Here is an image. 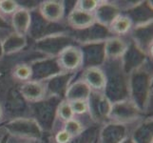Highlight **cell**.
I'll return each instance as SVG.
<instances>
[{"label":"cell","mask_w":153,"mask_h":143,"mask_svg":"<svg viewBox=\"0 0 153 143\" xmlns=\"http://www.w3.org/2000/svg\"><path fill=\"white\" fill-rule=\"evenodd\" d=\"M128 136V128L126 124L109 123L100 131L98 143H122Z\"/></svg>","instance_id":"30bf717a"},{"label":"cell","mask_w":153,"mask_h":143,"mask_svg":"<svg viewBox=\"0 0 153 143\" xmlns=\"http://www.w3.org/2000/svg\"><path fill=\"white\" fill-rule=\"evenodd\" d=\"M82 80L92 92L104 93L107 85V75L100 67H88L83 73Z\"/></svg>","instance_id":"4fadbf2b"},{"label":"cell","mask_w":153,"mask_h":143,"mask_svg":"<svg viewBox=\"0 0 153 143\" xmlns=\"http://www.w3.org/2000/svg\"><path fill=\"white\" fill-rule=\"evenodd\" d=\"M93 13L96 22L108 29L111 23L121 14V9L116 4L103 1L99 2L98 7Z\"/></svg>","instance_id":"8fae6325"},{"label":"cell","mask_w":153,"mask_h":143,"mask_svg":"<svg viewBox=\"0 0 153 143\" xmlns=\"http://www.w3.org/2000/svg\"><path fill=\"white\" fill-rule=\"evenodd\" d=\"M128 44L118 37V36H110L104 42V52L105 60H120L128 49Z\"/></svg>","instance_id":"2e32d148"},{"label":"cell","mask_w":153,"mask_h":143,"mask_svg":"<svg viewBox=\"0 0 153 143\" xmlns=\"http://www.w3.org/2000/svg\"><path fill=\"white\" fill-rule=\"evenodd\" d=\"M56 115L61 121H64V122L72 119L74 114L72 112L70 102H68L67 100H61L56 110Z\"/></svg>","instance_id":"603a6c76"},{"label":"cell","mask_w":153,"mask_h":143,"mask_svg":"<svg viewBox=\"0 0 153 143\" xmlns=\"http://www.w3.org/2000/svg\"><path fill=\"white\" fill-rule=\"evenodd\" d=\"M132 37L133 43L142 52L152 56V20L135 25L132 31Z\"/></svg>","instance_id":"9c48e42d"},{"label":"cell","mask_w":153,"mask_h":143,"mask_svg":"<svg viewBox=\"0 0 153 143\" xmlns=\"http://www.w3.org/2000/svg\"><path fill=\"white\" fill-rule=\"evenodd\" d=\"M68 25L77 31H84L96 23L94 13H87L77 8L71 10L68 15Z\"/></svg>","instance_id":"9a60e30c"},{"label":"cell","mask_w":153,"mask_h":143,"mask_svg":"<svg viewBox=\"0 0 153 143\" xmlns=\"http://www.w3.org/2000/svg\"><path fill=\"white\" fill-rule=\"evenodd\" d=\"M91 94V90L85 82L83 80H77L68 87L65 94V100H67L68 102H72L75 100L88 101Z\"/></svg>","instance_id":"ac0fdd59"},{"label":"cell","mask_w":153,"mask_h":143,"mask_svg":"<svg viewBox=\"0 0 153 143\" xmlns=\"http://www.w3.org/2000/svg\"><path fill=\"white\" fill-rule=\"evenodd\" d=\"M2 115H3V109L1 107V104H0V119L2 118Z\"/></svg>","instance_id":"1f68e13d"},{"label":"cell","mask_w":153,"mask_h":143,"mask_svg":"<svg viewBox=\"0 0 153 143\" xmlns=\"http://www.w3.org/2000/svg\"><path fill=\"white\" fill-rule=\"evenodd\" d=\"M70 104L74 115H84L88 112V105L86 100H75Z\"/></svg>","instance_id":"4316f807"},{"label":"cell","mask_w":153,"mask_h":143,"mask_svg":"<svg viewBox=\"0 0 153 143\" xmlns=\"http://www.w3.org/2000/svg\"><path fill=\"white\" fill-rule=\"evenodd\" d=\"M100 1L96 0H82V1H78L75 5V8L84 10V12L93 13L97 9Z\"/></svg>","instance_id":"d4e9b609"},{"label":"cell","mask_w":153,"mask_h":143,"mask_svg":"<svg viewBox=\"0 0 153 143\" xmlns=\"http://www.w3.org/2000/svg\"><path fill=\"white\" fill-rule=\"evenodd\" d=\"M40 140L37 139H23V141L21 143H40Z\"/></svg>","instance_id":"f546056e"},{"label":"cell","mask_w":153,"mask_h":143,"mask_svg":"<svg viewBox=\"0 0 153 143\" xmlns=\"http://www.w3.org/2000/svg\"><path fill=\"white\" fill-rule=\"evenodd\" d=\"M61 70L65 73H74L83 66V52L81 48L68 46L56 56Z\"/></svg>","instance_id":"52a82bcc"},{"label":"cell","mask_w":153,"mask_h":143,"mask_svg":"<svg viewBox=\"0 0 153 143\" xmlns=\"http://www.w3.org/2000/svg\"><path fill=\"white\" fill-rule=\"evenodd\" d=\"M30 10L25 7H19L13 13L12 16V27L14 31L13 33L25 36L30 31Z\"/></svg>","instance_id":"e0dca14e"},{"label":"cell","mask_w":153,"mask_h":143,"mask_svg":"<svg viewBox=\"0 0 153 143\" xmlns=\"http://www.w3.org/2000/svg\"><path fill=\"white\" fill-rule=\"evenodd\" d=\"M143 65L132 71L128 76V95L142 112L146 110L150 98L152 73L142 69Z\"/></svg>","instance_id":"6da1fadb"},{"label":"cell","mask_w":153,"mask_h":143,"mask_svg":"<svg viewBox=\"0 0 153 143\" xmlns=\"http://www.w3.org/2000/svg\"><path fill=\"white\" fill-rule=\"evenodd\" d=\"M133 143H152V119L140 124L130 137Z\"/></svg>","instance_id":"ffe728a7"},{"label":"cell","mask_w":153,"mask_h":143,"mask_svg":"<svg viewBox=\"0 0 153 143\" xmlns=\"http://www.w3.org/2000/svg\"><path fill=\"white\" fill-rule=\"evenodd\" d=\"M63 130H65L67 133L71 136V139H72L73 137L79 136L84 131V126L79 120L72 118L71 120L67 121V122H65L64 129Z\"/></svg>","instance_id":"cb8c5ba5"},{"label":"cell","mask_w":153,"mask_h":143,"mask_svg":"<svg viewBox=\"0 0 153 143\" xmlns=\"http://www.w3.org/2000/svg\"><path fill=\"white\" fill-rule=\"evenodd\" d=\"M104 42H87L83 43L81 48L83 52V65L86 64L88 67H99L105 61V52H104Z\"/></svg>","instance_id":"ba28073f"},{"label":"cell","mask_w":153,"mask_h":143,"mask_svg":"<svg viewBox=\"0 0 153 143\" xmlns=\"http://www.w3.org/2000/svg\"><path fill=\"white\" fill-rule=\"evenodd\" d=\"M9 141H10V136L6 132H4L3 134L0 135V143H9Z\"/></svg>","instance_id":"f1b7e54d"},{"label":"cell","mask_w":153,"mask_h":143,"mask_svg":"<svg viewBox=\"0 0 153 143\" xmlns=\"http://www.w3.org/2000/svg\"><path fill=\"white\" fill-rule=\"evenodd\" d=\"M19 93L27 101L36 103L47 97V91L44 82L29 80L23 82L19 87Z\"/></svg>","instance_id":"5bb4252c"},{"label":"cell","mask_w":153,"mask_h":143,"mask_svg":"<svg viewBox=\"0 0 153 143\" xmlns=\"http://www.w3.org/2000/svg\"><path fill=\"white\" fill-rule=\"evenodd\" d=\"M3 55H4V52H3V48H2V40H1V37H0V59H1Z\"/></svg>","instance_id":"4dcf8cb0"},{"label":"cell","mask_w":153,"mask_h":143,"mask_svg":"<svg viewBox=\"0 0 153 143\" xmlns=\"http://www.w3.org/2000/svg\"><path fill=\"white\" fill-rule=\"evenodd\" d=\"M142 111L130 99H124L111 103L108 118L115 123L126 124L134 122L140 118Z\"/></svg>","instance_id":"3957f363"},{"label":"cell","mask_w":153,"mask_h":143,"mask_svg":"<svg viewBox=\"0 0 153 143\" xmlns=\"http://www.w3.org/2000/svg\"><path fill=\"white\" fill-rule=\"evenodd\" d=\"M19 8L16 1L12 0H2L0 1V13L4 14H13Z\"/></svg>","instance_id":"484cf974"},{"label":"cell","mask_w":153,"mask_h":143,"mask_svg":"<svg viewBox=\"0 0 153 143\" xmlns=\"http://www.w3.org/2000/svg\"><path fill=\"white\" fill-rule=\"evenodd\" d=\"M132 29V22L131 20L126 16V15H119L116 18L111 25L109 26V31L111 34H116V35H124L126 34L128 31Z\"/></svg>","instance_id":"44dd1931"},{"label":"cell","mask_w":153,"mask_h":143,"mask_svg":"<svg viewBox=\"0 0 153 143\" xmlns=\"http://www.w3.org/2000/svg\"><path fill=\"white\" fill-rule=\"evenodd\" d=\"M29 65L30 66L31 73H33L30 80L33 81L45 82V80H49L50 78L61 73H65L61 70L57 62V58L52 56L36 59Z\"/></svg>","instance_id":"5b68a950"},{"label":"cell","mask_w":153,"mask_h":143,"mask_svg":"<svg viewBox=\"0 0 153 143\" xmlns=\"http://www.w3.org/2000/svg\"><path fill=\"white\" fill-rule=\"evenodd\" d=\"M27 44V40L24 35L12 33L8 34L4 40H2V48L4 55H13L18 52Z\"/></svg>","instance_id":"d6986e66"},{"label":"cell","mask_w":153,"mask_h":143,"mask_svg":"<svg viewBox=\"0 0 153 143\" xmlns=\"http://www.w3.org/2000/svg\"><path fill=\"white\" fill-rule=\"evenodd\" d=\"M13 76L15 79H17V80H20L22 82L30 80L31 76H33L30 66L29 64H24V63L16 65L13 69Z\"/></svg>","instance_id":"7402d4cb"},{"label":"cell","mask_w":153,"mask_h":143,"mask_svg":"<svg viewBox=\"0 0 153 143\" xmlns=\"http://www.w3.org/2000/svg\"><path fill=\"white\" fill-rule=\"evenodd\" d=\"M39 13L47 22H60L65 15V4L63 1L56 0L44 1L39 6Z\"/></svg>","instance_id":"7c38bea8"},{"label":"cell","mask_w":153,"mask_h":143,"mask_svg":"<svg viewBox=\"0 0 153 143\" xmlns=\"http://www.w3.org/2000/svg\"><path fill=\"white\" fill-rule=\"evenodd\" d=\"M71 36L66 34H51L36 40V49L49 56L56 57L65 48L71 45Z\"/></svg>","instance_id":"277c9868"},{"label":"cell","mask_w":153,"mask_h":143,"mask_svg":"<svg viewBox=\"0 0 153 143\" xmlns=\"http://www.w3.org/2000/svg\"><path fill=\"white\" fill-rule=\"evenodd\" d=\"M88 113L92 120L96 122H103L108 118L111 109V102L105 97L104 93L92 92L88 99Z\"/></svg>","instance_id":"8992f818"},{"label":"cell","mask_w":153,"mask_h":143,"mask_svg":"<svg viewBox=\"0 0 153 143\" xmlns=\"http://www.w3.org/2000/svg\"><path fill=\"white\" fill-rule=\"evenodd\" d=\"M54 139L56 143H70L71 141V136L65 130L58 131L54 136Z\"/></svg>","instance_id":"83f0119b"},{"label":"cell","mask_w":153,"mask_h":143,"mask_svg":"<svg viewBox=\"0 0 153 143\" xmlns=\"http://www.w3.org/2000/svg\"><path fill=\"white\" fill-rule=\"evenodd\" d=\"M3 129L9 136L22 139H37L42 136L43 130L33 118H18L9 121Z\"/></svg>","instance_id":"7a4b0ae2"}]
</instances>
